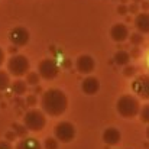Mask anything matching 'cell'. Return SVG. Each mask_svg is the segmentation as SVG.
<instances>
[{"label": "cell", "instance_id": "cell-1", "mask_svg": "<svg viewBox=\"0 0 149 149\" xmlns=\"http://www.w3.org/2000/svg\"><path fill=\"white\" fill-rule=\"evenodd\" d=\"M42 110L49 116H61L67 107H68V99L67 96L58 90V88H49L42 94L41 99Z\"/></svg>", "mask_w": 149, "mask_h": 149}, {"label": "cell", "instance_id": "cell-2", "mask_svg": "<svg viewBox=\"0 0 149 149\" xmlns=\"http://www.w3.org/2000/svg\"><path fill=\"white\" fill-rule=\"evenodd\" d=\"M117 111L120 116L126 117V119H130V117H135L139 110H141V104H139V100L135 99L133 96H122L120 99L117 100Z\"/></svg>", "mask_w": 149, "mask_h": 149}, {"label": "cell", "instance_id": "cell-3", "mask_svg": "<svg viewBox=\"0 0 149 149\" xmlns=\"http://www.w3.org/2000/svg\"><path fill=\"white\" fill-rule=\"evenodd\" d=\"M23 122H25V126L28 130H32V132H39L45 127L47 125V117L45 114L41 111V110H36V109H32V110H28L25 113V117H23Z\"/></svg>", "mask_w": 149, "mask_h": 149}, {"label": "cell", "instance_id": "cell-4", "mask_svg": "<svg viewBox=\"0 0 149 149\" xmlns=\"http://www.w3.org/2000/svg\"><path fill=\"white\" fill-rule=\"evenodd\" d=\"M7 70L15 77H22L29 71V61L25 55H13L7 62Z\"/></svg>", "mask_w": 149, "mask_h": 149}, {"label": "cell", "instance_id": "cell-5", "mask_svg": "<svg viewBox=\"0 0 149 149\" xmlns=\"http://www.w3.org/2000/svg\"><path fill=\"white\" fill-rule=\"evenodd\" d=\"M58 72H59V67L55 59H51V58L42 59L38 65V74L45 80H54L58 75Z\"/></svg>", "mask_w": 149, "mask_h": 149}, {"label": "cell", "instance_id": "cell-6", "mask_svg": "<svg viewBox=\"0 0 149 149\" xmlns=\"http://www.w3.org/2000/svg\"><path fill=\"white\" fill-rule=\"evenodd\" d=\"M55 136H56L58 141H61L64 143H68L75 136V127L70 122H61L55 126Z\"/></svg>", "mask_w": 149, "mask_h": 149}, {"label": "cell", "instance_id": "cell-7", "mask_svg": "<svg viewBox=\"0 0 149 149\" xmlns=\"http://www.w3.org/2000/svg\"><path fill=\"white\" fill-rule=\"evenodd\" d=\"M9 39L15 47H23L29 41V32H28V29H25L22 26H16L10 31Z\"/></svg>", "mask_w": 149, "mask_h": 149}, {"label": "cell", "instance_id": "cell-8", "mask_svg": "<svg viewBox=\"0 0 149 149\" xmlns=\"http://www.w3.org/2000/svg\"><path fill=\"white\" fill-rule=\"evenodd\" d=\"M132 90L142 99H149V75H139L132 83Z\"/></svg>", "mask_w": 149, "mask_h": 149}, {"label": "cell", "instance_id": "cell-9", "mask_svg": "<svg viewBox=\"0 0 149 149\" xmlns=\"http://www.w3.org/2000/svg\"><path fill=\"white\" fill-rule=\"evenodd\" d=\"M110 36L113 41L116 42H123L129 38V29L126 25L123 23H116L111 29H110Z\"/></svg>", "mask_w": 149, "mask_h": 149}, {"label": "cell", "instance_id": "cell-10", "mask_svg": "<svg viewBox=\"0 0 149 149\" xmlns=\"http://www.w3.org/2000/svg\"><path fill=\"white\" fill-rule=\"evenodd\" d=\"M94 65H96L94 64V59L90 55H81L77 59V70L81 74H90L94 70Z\"/></svg>", "mask_w": 149, "mask_h": 149}, {"label": "cell", "instance_id": "cell-11", "mask_svg": "<svg viewBox=\"0 0 149 149\" xmlns=\"http://www.w3.org/2000/svg\"><path fill=\"white\" fill-rule=\"evenodd\" d=\"M120 138H122V133L116 127H107L103 132V141H104L106 145L114 146V145H117L120 142Z\"/></svg>", "mask_w": 149, "mask_h": 149}, {"label": "cell", "instance_id": "cell-12", "mask_svg": "<svg viewBox=\"0 0 149 149\" xmlns=\"http://www.w3.org/2000/svg\"><path fill=\"white\" fill-rule=\"evenodd\" d=\"M81 88L86 94L91 96V94H96L100 90V83L96 77H87L83 83H81Z\"/></svg>", "mask_w": 149, "mask_h": 149}, {"label": "cell", "instance_id": "cell-13", "mask_svg": "<svg viewBox=\"0 0 149 149\" xmlns=\"http://www.w3.org/2000/svg\"><path fill=\"white\" fill-rule=\"evenodd\" d=\"M135 26L139 33H149V13H138L135 17Z\"/></svg>", "mask_w": 149, "mask_h": 149}, {"label": "cell", "instance_id": "cell-14", "mask_svg": "<svg viewBox=\"0 0 149 149\" xmlns=\"http://www.w3.org/2000/svg\"><path fill=\"white\" fill-rule=\"evenodd\" d=\"M16 149H42V145L35 138H23L17 142Z\"/></svg>", "mask_w": 149, "mask_h": 149}, {"label": "cell", "instance_id": "cell-15", "mask_svg": "<svg viewBox=\"0 0 149 149\" xmlns=\"http://www.w3.org/2000/svg\"><path fill=\"white\" fill-rule=\"evenodd\" d=\"M10 87H12L13 94H16V96H22V94H25V93H26L28 84H26V81L16 80V81H13V83L10 84Z\"/></svg>", "mask_w": 149, "mask_h": 149}, {"label": "cell", "instance_id": "cell-16", "mask_svg": "<svg viewBox=\"0 0 149 149\" xmlns=\"http://www.w3.org/2000/svg\"><path fill=\"white\" fill-rule=\"evenodd\" d=\"M114 61L117 65H127L129 61H130V54L127 51H117L116 55H114Z\"/></svg>", "mask_w": 149, "mask_h": 149}, {"label": "cell", "instance_id": "cell-17", "mask_svg": "<svg viewBox=\"0 0 149 149\" xmlns=\"http://www.w3.org/2000/svg\"><path fill=\"white\" fill-rule=\"evenodd\" d=\"M41 80V75L38 72H26V84L29 86H38Z\"/></svg>", "mask_w": 149, "mask_h": 149}, {"label": "cell", "instance_id": "cell-18", "mask_svg": "<svg viewBox=\"0 0 149 149\" xmlns=\"http://www.w3.org/2000/svg\"><path fill=\"white\" fill-rule=\"evenodd\" d=\"M9 86H10V80H9V75H7V72H4V71H0V91L6 90Z\"/></svg>", "mask_w": 149, "mask_h": 149}, {"label": "cell", "instance_id": "cell-19", "mask_svg": "<svg viewBox=\"0 0 149 149\" xmlns=\"http://www.w3.org/2000/svg\"><path fill=\"white\" fill-rule=\"evenodd\" d=\"M44 146H45V149H58V139H55V138H47Z\"/></svg>", "mask_w": 149, "mask_h": 149}, {"label": "cell", "instance_id": "cell-20", "mask_svg": "<svg viewBox=\"0 0 149 149\" xmlns=\"http://www.w3.org/2000/svg\"><path fill=\"white\" fill-rule=\"evenodd\" d=\"M139 111H141V120L143 123H149V104L143 106V109Z\"/></svg>", "mask_w": 149, "mask_h": 149}, {"label": "cell", "instance_id": "cell-21", "mask_svg": "<svg viewBox=\"0 0 149 149\" xmlns=\"http://www.w3.org/2000/svg\"><path fill=\"white\" fill-rule=\"evenodd\" d=\"M13 127H15V133L16 135H19V136H26V133H28V129H26V126L23 125H13Z\"/></svg>", "mask_w": 149, "mask_h": 149}, {"label": "cell", "instance_id": "cell-22", "mask_svg": "<svg viewBox=\"0 0 149 149\" xmlns=\"http://www.w3.org/2000/svg\"><path fill=\"white\" fill-rule=\"evenodd\" d=\"M129 38H130V42H132L133 45H139V44L143 42V36H142L141 33H132Z\"/></svg>", "mask_w": 149, "mask_h": 149}, {"label": "cell", "instance_id": "cell-23", "mask_svg": "<svg viewBox=\"0 0 149 149\" xmlns=\"http://www.w3.org/2000/svg\"><path fill=\"white\" fill-rule=\"evenodd\" d=\"M126 68L123 70V74H125V77H132L133 74H135V71H136V68L135 67H129V65H125Z\"/></svg>", "mask_w": 149, "mask_h": 149}, {"label": "cell", "instance_id": "cell-24", "mask_svg": "<svg viewBox=\"0 0 149 149\" xmlns=\"http://www.w3.org/2000/svg\"><path fill=\"white\" fill-rule=\"evenodd\" d=\"M127 12L132 13V15H138V13H139V4H138V3H132V4L127 7Z\"/></svg>", "mask_w": 149, "mask_h": 149}, {"label": "cell", "instance_id": "cell-25", "mask_svg": "<svg viewBox=\"0 0 149 149\" xmlns=\"http://www.w3.org/2000/svg\"><path fill=\"white\" fill-rule=\"evenodd\" d=\"M117 13L120 15V16H126L129 12H127V6L125 4V3H122L119 7H117Z\"/></svg>", "mask_w": 149, "mask_h": 149}, {"label": "cell", "instance_id": "cell-26", "mask_svg": "<svg viewBox=\"0 0 149 149\" xmlns=\"http://www.w3.org/2000/svg\"><path fill=\"white\" fill-rule=\"evenodd\" d=\"M35 104H36L35 94H29V96L26 97V106H35Z\"/></svg>", "mask_w": 149, "mask_h": 149}, {"label": "cell", "instance_id": "cell-27", "mask_svg": "<svg viewBox=\"0 0 149 149\" xmlns=\"http://www.w3.org/2000/svg\"><path fill=\"white\" fill-rule=\"evenodd\" d=\"M0 149H13L9 142H0Z\"/></svg>", "mask_w": 149, "mask_h": 149}, {"label": "cell", "instance_id": "cell-28", "mask_svg": "<svg viewBox=\"0 0 149 149\" xmlns=\"http://www.w3.org/2000/svg\"><path fill=\"white\" fill-rule=\"evenodd\" d=\"M16 138V133L15 132H9V133H6V139L7 141H13Z\"/></svg>", "mask_w": 149, "mask_h": 149}, {"label": "cell", "instance_id": "cell-29", "mask_svg": "<svg viewBox=\"0 0 149 149\" xmlns=\"http://www.w3.org/2000/svg\"><path fill=\"white\" fill-rule=\"evenodd\" d=\"M141 7H142V9L146 12V10L149 9V3H148V1H141Z\"/></svg>", "mask_w": 149, "mask_h": 149}, {"label": "cell", "instance_id": "cell-30", "mask_svg": "<svg viewBox=\"0 0 149 149\" xmlns=\"http://www.w3.org/2000/svg\"><path fill=\"white\" fill-rule=\"evenodd\" d=\"M139 54H141V52H139V49H138L136 47L132 49V55H133V56H139Z\"/></svg>", "mask_w": 149, "mask_h": 149}, {"label": "cell", "instance_id": "cell-31", "mask_svg": "<svg viewBox=\"0 0 149 149\" xmlns=\"http://www.w3.org/2000/svg\"><path fill=\"white\" fill-rule=\"evenodd\" d=\"M3 61H4V52H3V49L0 48V65L3 64Z\"/></svg>", "mask_w": 149, "mask_h": 149}, {"label": "cell", "instance_id": "cell-32", "mask_svg": "<svg viewBox=\"0 0 149 149\" xmlns=\"http://www.w3.org/2000/svg\"><path fill=\"white\" fill-rule=\"evenodd\" d=\"M16 104H19L20 107H25V106H23V101H22L20 99H16Z\"/></svg>", "mask_w": 149, "mask_h": 149}, {"label": "cell", "instance_id": "cell-33", "mask_svg": "<svg viewBox=\"0 0 149 149\" xmlns=\"http://www.w3.org/2000/svg\"><path fill=\"white\" fill-rule=\"evenodd\" d=\"M132 1H133V3H141L142 0H132Z\"/></svg>", "mask_w": 149, "mask_h": 149}, {"label": "cell", "instance_id": "cell-34", "mask_svg": "<svg viewBox=\"0 0 149 149\" xmlns=\"http://www.w3.org/2000/svg\"><path fill=\"white\" fill-rule=\"evenodd\" d=\"M146 136H148V139H149V127H148V130H146Z\"/></svg>", "mask_w": 149, "mask_h": 149}, {"label": "cell", "instance_id": "cell-35", "mask_svg": "<svg viewBox=\"0 0 149 149\" xmlns=\"http://www.w3.org/2000/svg\"><path fill=\"white\" fill-rule=\"evenodd\" d=\"M120 1H122V3H125V4H126V1H127V0H120Z\"/></svg>", "mask_w": 149, "mask_h": 149}]
</instances>
